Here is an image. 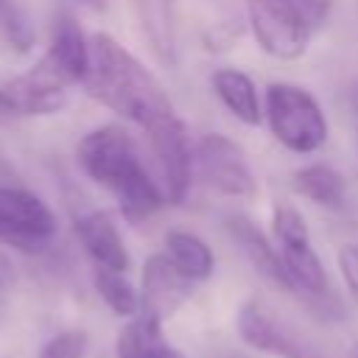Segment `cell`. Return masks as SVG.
Here are the masks:
<instances>
[{
  "label": "cell",
  "instance_id": "1",
  "mask_svg": "<svg viewBox=\"0 0 358 358\" xmlns=\"http://www.w3.org/2000/svg\"><path fill=\"white\" fill-rule=\"evenodd\" d=\"M84 87L95 101L143 129L173 115V103L157 76L109 34L90 39V73Z\"/></svg>",
  "mask_w": 358,
  "mask_h": 358
},
{
  "label": "cell",
  "instance_id": "2",
  "mask_svg": "<svg viewBox=\"0 0 358 358\" xmlns=\"http://www.w3.org/2000/svg\"><path fill=\"white\" fill-rule=\"evenodd\" d=\"M78 165L95 185L115 196L129 221H143L168 204L165 190L148 176L134 137L117 123H106L84 134L78 143Z\"/></svg>",
  "mask_w": 358,
  "mask_h": 358
},
{
  "label": "cell",
  "instance_id": "3",
  "mask_svg": "<svg viewBox=\"0 0 358 358\" xmlns=\"http://www.w3.org/2000/svg\"><path fill=\"white\" fill-rule=\"evenodd\" d=\"M266 117L271 134L296 154H310L327 140V117L316 98L294 84H271L266 90Z\"/></svg>",
  "mask_w": 358,
  "mask_h": 358
},
{
  "label": "cell",
  "instance_id": "4",
  "mask_svg": "<svg viewBox=\"0 0 358 358\" xmlns=\"http://www.w3.org/2000/svg\"><path fill=\"white\" fill-rule=\"evenodd\" d=\"M249 25L257 45L274 59H299L313 22L296 0H249Z\"/></svg>",
  "mask_w": 358,
  "mask_h": 358
},
{
  "label": "cell",
  "instance_id": "5",
  "mask_svg": "<svg viewBox=\"0 0 358 358\" xmlns=\"http://www.w3.org/2000/svg\"><path fill=\"white\" fill-rule=\"evenodd\" d=\"M56 232L50 207L31 190L0 185V243L36 255L48 249Z\"/></svg>",
  "mask_w": 358,
  "mask_h": 358
},
{
  "label": "cell",
  "instance_id": "6",
  "mask_svg": "<svg viewBox=\"0 0 358 358\" xmlns=\"http://www.w3.org/2000/svg\"><path fill=\"white\" fill-rule=\"evenodd\" d=\"M199 173L207 187L229 199H249L257 193V179L246 162L243 148L224 134H204L196 145Z\"/></svg>",
  "mask_w": 358,
  "mask_h": 358
},
{
  "label": "cell",
  "instance_id": "7",
  "mask_svg": "<svg viewBox=\"0 0 358 358\" xmlns=\"http://www.w3.org/2000/svg\"><path fill=\"white\" fill-rule=\"evenodd\" d=\"M148 131V143L162 176V190L168 204H179L187 196L190 187V173H193V154H190V143H187V129L185 123L173 115L157 120L154 126L145 129Z\"/></svg>",
  "mask_w": 358,
  "mask_h": 358
},
{
  "label": "cell",
  "instance_id": "8",
  "mask_svg": "<svg viewBox=\"0 0 358 358\" xmlns=\"http://www.w3.org/2000/svg\"><path fill=\"white\" fill-rule=\"evenodd\" d=\"M17 115H53L67 106L73 81L56 67L50 56H42L28 73L3 84Z\"/></svg>",
  "mask_w": 358,
  "mask_h": 358
},
{
  "label": "cell",
  "instance_id": "9",
  "mask_svg": "<svg viewBox=\"0 0 358 358\" xmlns=\"http://www.w3.org/2000/svg\"><path fill=\"white\" fill-rule=\"evenodd\" d=\"M190 277L168 257L151 255L143 266V308L157 319L171 316L190 296Z\"/></svg>",
  "mask_w": 358,
  "mask_h": 358
},
{
  "label": "cell",
  "instance_id": "10",
  "mask_svg": "<svg viewBox=\"0 0 358 358\" xmlns=\"http://www.w3.org/2000/svg\"><path fill=\"white\" fill-rule=\"evenodd\" d=\"M76 235L95 266L115 268V271L129 268V252H126L123 235H120V229L109 213L92 210V213L78 215L76 218Z\"/></svg>",
  "mask_w": 358,
  "mask_h": 358
},
{
  "label": "cell",
  "instance_id": "11",
  "mask_svg": "<svg viewBox=\"0 0 358 358\" xmlns=\"http://www.w3.org/2000/svg\"><path fill=\"white\" fill-rule=\"evenodd\" d=\"M238 336L260 352H271V355H280V358H302L291 333L257 299H249V302L241 305V310H238Z\"/></svg>",
  "mask_w": 358,
  "mask_h": 358
},
{
  "label": "cell",
  "instance_id": "12",
  "mask_svg": "<svg viewBox=\"0 0 358 358\" xmlns=\"http://www.w3.org/2000/svg\"><path fill=\"white\" fill-rule=\"evenodd\" d=\"M227 232L232 235V241L241 246V252L246 255V260L277 288L291 291V280L288 271L282 266L280 252L266 241V235L246 218V215H227Z\"/></svg>",
  "mask_w": 358,
  "mask_h": 358
},
{
  "label": "cell",
  "instance_id": "13",
  "mask_svg": "<svg viewBox=\"0 0 358 358\" xmlns=\"http://www.w3.org/2000/svg\"><path fill=\"white\" fill-rule=\"evenodd\" d=\"M45 56H50L56 62V67L73 81V84H84L87 73H90V39L84 36L81 25L70 17V14H62L56 20V28H53V39L45 50Z\"/></svg>",
  "mask_w": 358,
  "mask_h": 358
},
{
  "label": "cell",
  "instance_id": "14",
  "mask_svg": "<svg viewBox=\"0 0 358 358\" xmlns=\"http://www.w3.org/2000/svg\"><path fill=\"white\" fill-rule=\"evenodd\" d=\"M280 257L291 280V291L305 294V296H322L327 294V271L319 260V255L310 246V238H296V241H282L280 243Z\"/></svg>",
  "mask_w": 358,
  "mask_h": 358
},
{
  "label": "cell",
  "instance_id": "15",
  "mask_svg": "<svg viewBox=\"0 0 358 358\" xmlns=\"http://www.w3.org/2000/svg\"><path fill=\"white\" fill-rule=\"evenodd\" d=\"M159 322L162 319H157L154 313L134 316L117 333V358H185L168 344Z\"/></svg>",
  "mask_w": 358,
  "mask_h": 358
},
{
  "label": "cell",
  "instance_id": "16",
  "mask_svg": "<svg viewBox=\"0 0 358 358\" xmlns=\"http://www.w3.org/2000/svg\"><path fill=\"white\" fill-rule=\"evenodd\" d=\"M213 90L218 101L246 126H257L263 120V106L255 81L235 67H221L213 73Z\"/></svg>",
  "mask_w": 358,
  "mask_h": 358
},
{
  "label": "cell",
  "instance_id": "17",
  "mask_svg": "<svg viewBox=\"0 0 358 358\" xmlns=\"http://www.w3.org/2000/svg\"><path fill=\"white\" fill-rule=\"evenodd\" d=\"M294 190L299 196L310 199L313 204L341 207L344 196H347V182L336 168H330L324 162H313L294 173Z\"/></svg>",
  "mask_w": 358,
  "mask_h": 358
},
{
  "label": "cell",
  "instance_id": "18",
  "mask_svg": "<svg viewBox=\"0 0 358 358\" xmlns=\"http://www.w3.org/2000/svg\"><path fill=\"white\" fill-rule=\"evenodd\" d=\"M165 249L168 257L190 277V280H207L215 268V257L213 249L193 232L187 229H171L165 235Z\"/></svg>",
  "mask_w": 358,
  "mask_h": 358
},
{
  "label": "cell",
  "instance_id": "19",
  "mask_svg": "<svg viewBox=\"0 0 358 358\" xmlns=\"http://www.w3.org/2000/svg\"><path fill=\"white\" fill-rule=\"evenodd\" d=\"M92 280H95V291L112 308V313H117V316H137V310L143 308V296L126 280V271L95 266Z\"/></svg>",
  "mask_w": 358,
  "mask_h": 358
},
{
  "label": "cell",
  "instance_id": "20",
  "mask_svg": "<svg viewBox=\"0 0 358 358\" xmlns=\"http://www.w3.org/2000/svg\"><path fill=\"white\" fill-rule=\"evenodd\" d=\"M84 352H87V333L62 330L42 347L39 358H84Z\"/></svg>",
  "mask_w": 358,
  "mask_h": 358
},
{
  "label": "cell",
  "instance_id": "21",
  "mask_svg": "<svg viewBox=\"0 0 358 358\" xmlns=\"http://www.w3.org/2000/svg\"><path fill=\"white\" fill-rule=\"evenodd\" d=\"M271 227H274V238H277V243H282V241H296V238H310L302 213L294 210V207H288V204L274 207Z\"/></svg>",
  "mask_w": 358,
  "mask_h": 358
},
{
  "label": "cell",
  "instance_id": "22",
  "mask_svg": "<svg viewBox=\"0 0 358 358\" xmlns=\"http://www.w3.org/2000/svg\"><path fill=\"white\" fill-rule=\"evenodd\" d=\"M338 268L350 294L358 299V243H347L338 249Z\"/></svg>",
  "mask_w": 358,
  "mask_h": 358
},
{
  "label": "cell",
  "instance_id": "23",
  "mask_svg": "<svg viewBox=\"0 0 358 358\" xmlns=\"http://www.w3.org/2000/svg\"><path fill=\"white\" fill-rule=\"evenodd\" d=\"M299 6H302V11L308 14V20L313 22V25H319L327 14H330V8H333V3L336 0H296Z\"/></svg>",
  "mask_w": 358,
  "mask_h": 358
},
{
  "label": "cell",
  "instance_id": "24",
  "mask_svg": "<svg viewBox=\"0 0 358 358\" xmlns=\"http://www.w3.org/2000/svg\"><path fill=\"white\" fill-rule=\"evenodd\" d=\"M17 112H14V106H11V101H8V95H6V87L0 84V120H8V117H14Z\"/></svg>",
  "mask_w": 358,
  "mask_h": 358
},
{
  "label": "cell",
  "instance_id": "25",
  "mask_svg": "<svg viewBox=\"0 0 358 358\" xmlns=\"http://www.w3.org/2000/svg\"><path fill=\"white\" fill-rule=\"evenodd\" d=\"M78 3H84V6H90V8H95V11L106 8V0H78Z\"/></svg>",
  "mask_w": 358,
  "mask_h": 358
},
{
  "label": "cell",
  "instance_id": "26",
  "mask_svg": "<svg viewBox=\"0 0 358 358\" xmlns=\"http://www.w3.org/2000/svg\"><path fill=\"white\" fill-rule=\"evenodd\" d=\"M350 101H352V109H355V115H358V81L352 84V92H350Z\"/></svg>",
  "mask_w": 358,
  "mask_h": 358
},
{
  "label": "cell",
  "instance_id": "27",
  "mask_svg": "<svg viewBox=\"0 0 358 358\" xmlns=\"http://www.w3.org/2000/svg\"><path fill=\"white\" fill-rule=\"evenodd\" d=\"M350 358H358V344L352 347V355H350Z\"/></svg>",
  "mask_w": 358,
  "mask_h": 358
},
{
  "label": "cell",
  "instance_id": "28",
  "mask_svg": "<svg viewBox=\"0 0 358 358\" xmlns=\"http://www.w3.org/2000/svg\"><path fill=\"white\" fill-rule=\"evenodd\" d=\"M302 358H305V355H302Z\"/></svg>",
  "mask_w": 358,
  "mask_h": 358
}]
</instances>
